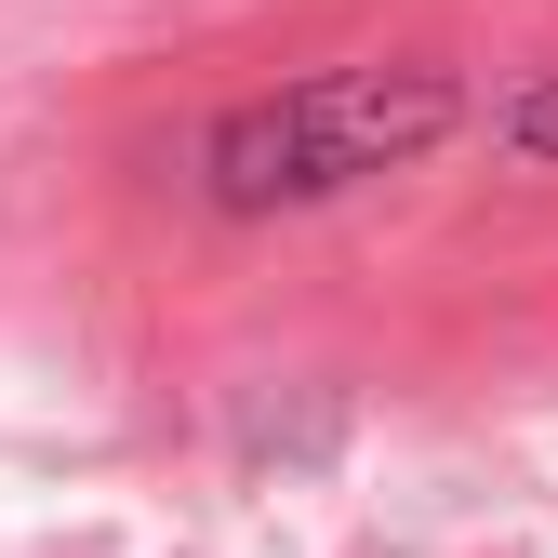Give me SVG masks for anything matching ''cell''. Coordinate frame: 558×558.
<instances>
[{"instance_id":"1","label":"cell","mask_w":558,"mask_h":558,"mask_svg":"<svg viewBox=\"0 0 558 558\" xmlns=\"http://www.w3.org/2000/svg\"><path fill=\"white\" fill-rule=\"evenodd\" d=\"M465 120V81L452 66H319L293 94H253L199 133V199L214 214H293V199H332L360 173H399L426 160L439 133Z\"/></svg>"},{"instance_id":"2","label":"cell","mask_w":558,"mask_h":558,"mask_svg":"<svg viewBox=\"0 0 558 558\" xmlns=\"http://www.w3.org/2000/svg\"><path fill=\"white\" fill-rule=\"evenodd\" d=\"M493 133H506V160H558V81H532V94H519Z\"/></svg>"}]
</instances>
